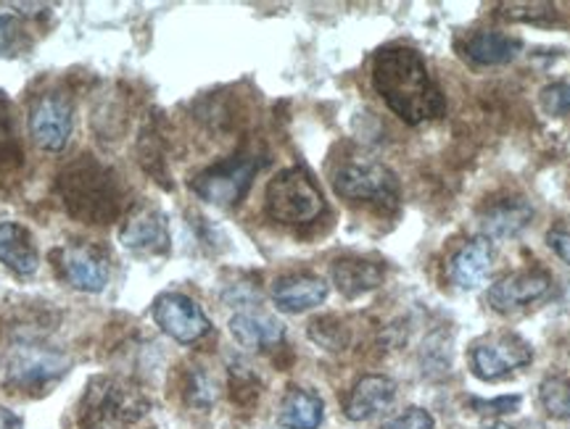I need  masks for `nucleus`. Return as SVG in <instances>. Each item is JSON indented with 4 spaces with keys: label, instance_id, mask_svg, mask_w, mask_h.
Returning <instances> with one entry per match:
<instances>
[{
    "label": "nucleus",
    "instance_id": "f3484780",
    "mask_svg": "<svg viewBox=\"0 0 570 429\" xmlns=\"http://www.w3.org/2000/svg\"><path fill=\"white\" fill-rule=\"evenodd\" d=\"M327 298V285L315 275H288L275 280L273 300L285 313H302L315 309Z\"/></svg>",
    "mask_w": 570,
    "mask_h": 429
},
{
    "label": "nucleus",
    "instance_id": "6ab92c4d",
    "mask_svg": "<svg viewBox=\"0 0 570 429\" xmlns=\"http://www.w3.org/2000/svg\"><path fill=\"white\" fill-rule=\"evenodd\" d=\"M230 332L248 350L273 348L285 338V327L265 311H238L230 319Z\"/></svg>",
    "mask_w": 570,
    "mask_h": 429
},
{
    "label": "nucleus",
    "instance_id": "bb28decb",
    "mask_svg": "<svg viewBox=\"0 0 570 429\" xmlns=\"http://www.w3.org/2000/svg\"><path fill=\"white\" fill-rule=\"evenodd\" d=\"M309 338L325 350H344L348 346V332L336 317H320L309 325Z\"/></svg>",
    "mask_w": 570,
    "mask_h": 429
},
{
    "label": "nucleus",
    "instance_id": "39448f33",
    "mask_svg": "<svg viewBox=\"0 0 570 429\" xmlns=\"http://www.w3.org/2000/svg\"><path fill=\"white\" fill-rule=\"evenodd\" d=\"M267 213L277 225H312L325 213V198L304 169H285L267 184Z\"/></svg>",
    "mask_w": 570,
    "mask_h": 429
},
{
    "label": "nucleus",
    "instance_id": "f8f14e48",
    "mask_svg": "<svg viewBox=\"0 0 570 429\" xmlns=\"http://www.w3.org/2000/svg\"><path fill=\"white\" fill-rule=\"evenodd\" d=\"M552 290V277L544 269H523L504 275L487 292V303L497 313H510L537 303Z\"/></svg>",
    "mask_w": 570,
    "mask_h": 429
},
{
    "label": "nucleus",
    "instance_id": "ddd939ff",
    "mask_svg": "<svg viewBox=\"0 0 570 429\" xmlns=\"http://www.w3.org/2000/svg\"><path fill=\"white\" fill-rule=\"evenodd\" d=\"M119 240L127 250L138 256H161L169 248L167 217L161 211L148 209V206H135L130 213H125Z\"/></svg>",
    "mask_w": 570,
    "mask_h": 429
},
{
    "label": "nucleus",
    "instance_id": "c85d7f7f",
    "mask_svg": "<svg viewBox=\"0 0 570 429\" xmlns=\"http://www.w3.org/2000/svg\"><path fill=\"white\" fill-rule=\"evenodd\" d=\"M433 427H436V421H433L431 413L425 409H417V406H412V409L399 413V417L389 419L381 429H433Z\"/></svg>",
    "mask_w": 570,
    "mask_h": 429
},
{
    "label": "nucleus",
    "instance_id": "aec40b11",
    "mask_svg": "<svg viewBox=\"0 0 570 429\" xmlns=\"http://www.w3.org/2000/svg\"><path fill=\"white\" fill-rule=\"evenodd\" d=\"M333 285H336L341 296L346 298H360L365 292L375 290L377 285L383 282V267L375 261L356 259V256H346V259H338L331 267Z\"/></svg>",
    "mask_w": 570,
    "mask_h": 429
},
{
    "label": "nucleus",
    "instance_id": "473e14b6",
    "mask_svg": "<svg viewBox=\"0 0 570 429\" xmlns=\"http://www.w3.org/2000/svg\"><path fill=\"white\" fill-rule=\"evenodd\" d=\"M0 429H21V419L3 406H0Z\"/></svg>",
    "mask_w": 570,
    "mask_h": 429
},
{
    "label": "nucleus",
    "instance_id": "20e7f679",
    "mask_svg": "<svg viewBox=\"0 0 570 429\" xmlns=\"http://www.w3.org/2000/svg\"><path fill=\"white\" fill-rule=\"evenodd\" d=\"M69 356L40 338H17L6 348L3 369L11 388L35 392L67 375Z\"/></svg>",
    "mask_w": 570,
    "mask_h": 429
},
{
    "label": "nucleus",
    "instance_id": "0eeeda50",
    "mask_svg": "<svg viewBox=\"0 0 570 429\" xmlns=\"http://www.w3.org/2000/svg\"><path fill=\"white\" fill-rule=\"evenodd\" d=\"M256 171H259V161L254 156H233V159H225L204 169L190 182V188L206 203L219 206V209H233L252 188Z\"/></svg>",
    "mask_w": 570,
    "mask_h": 429
},
{
    "label": "nucleus",
    "instance_id": "f03ea898",
    "mask_svg": "<svg viewBox=\"0 0 570 429\" xmlns=\"http://www.w3.org/2000/svg\"><path fill=\"white\" fill-rule=\"evenodd\" d=\"M56 190L69 217L85 225H109L125 213L127 188L122 177L92 156H80L56 177Z\"/></svg>",
    "mask_w": 570,
    "mask_h": 429
},
{
    "label": "nucleus",
    "instance_id": "6e6552de",
    "mask_svg": "<svg viewBox=\"0 0 570 429\" xmlns=\"http://www.w3.org/2000/svg\"><path fill=\"white\" fill-rule=\"evenodd\" d=\"M533 361V348L520 335L502 332L483 338L470 348V369L483 382H497L512 371L529 367Z\"/></svg>",
    "mask_w": 570,
    "mask_h": 429
},
{
    "label": "nucleus",
    "instance_id": "7c9ffc66",
    "mask_svg": "<svg viewBox=\"0 0 570 429\" xmlns=\"http://www.w3.org/2000/svg\"><path fill=\"white\" fill-rule=\"evenodd\" d=\"M547 246H550L554 253L560 256L562 261L570 267V225L562 221V225H554L550 232H547Z\"/></svg>",
    "mask_w": 570,
    "mask_h": 429
},
{
    "label": "nucleus",
    "instance_id": "4468645a",
    "mask_svg": "<svg viewBox=\"0 0 570 429\" xmlns=\"http://www.w3.org/2000/svg\"><path fill=\"white\" fill-rule=\"evenodd\" d=\"M533 209L525 198H499L481 211L479 227L487 240L518 238L531 225Z\"/></svg>",
    "mask_w": 570,
    "mask_h": 429
},
{
    "label": "nucleus",
    "instance_id": "a878e982",
    "mask_svg": "<svg viewBox=\"0 0 570 429\" xmlns=\"http://www.w3.org/2000/svg\"><path fill=\"white\" fill-rule=\"evenodd\" d=\"M502 17L510 21H525V24H558V6L552 3H502Z\"/></svg>",
    "mask_w": 570,
    "mask_h": 429
},
{
    "label": "nucleus",
    "instance_id": "7ed1b4c3",
    "mask_svg": "<svg viewBox=\"0 0 570 429\" xmlns=\"http://www.w3.org/2000/svg\"><path fill=\"white\" fill-rule=\"evenodd\" d=\"M151 411L138 385L117 377H96L80 403V429H132Z\"/></svg>",
    "mask_w": 570,
    "mask_h": 429
},
{
    "label": "nucleus",
    "instance_id": "2f4dec72",
    "mask_svg": "<svg viewBox=\"0 0 570 429\" xmlns=\"http://www.w3.org/2000/svg\"><path fill=\"white\" fill-rule=\"evenodd\" d=\"M473 406L479 413H512L520 409V396H504L494 400H473Z\"/></svg>",
    "mask_w": 570,
    "mask_h": 429
},
{
    "label": "nucleus",
    "instance_id": "c756f323",
    "mask_svg": "<svg viewBox=\"0 0 570 429\" xmlns=\"http://www.w3.org/2000/svg\"><path fill=\"white\" fill-rule=\"evenodd\" d=\"M214 398H217V388H214L209 375H204V371H196V375L190 377L188 400L194 406H212Z\"/></svg>",
    "mask_w": 570,
    "mask_h": 429
},
{
    "label": "nucleus",
    "instance_id": "72a5a7b5",
    "mask_svg": "<svg viewBox=\"0 0 570 429\" xmlns=\"http://www.w3.org/2000/svg\"><path fill=\"white\" fill-rule=\"evenodd\" d=\"M483 429H512V427L502 425V421H491V425H489V427H483Z\"/></svg>",
    "mask_w": 570,
    "mask_h": 429
},
{
    "label": "nucleus",
    "instance_id": "9d476101",
    "mask_svg": "<svg viewBox=\"0 0 570 429\" xmlns=\"http://www.w3.org/2000/svg\"><path fill=\"white\" fill-rule=\"evenodd\" d=\"M75 130V109L63 92H42L30 106V132L35 146L61 153Z\"/></svg>",
    "mask_w": 570,
    "mask_h": 429
},
{
    "label": "nucleus",
    "instance_id": "423d86ee",
    "mask_svg": "<svg viewBox=\"0 0 570 429\" xmlns=\"http://www.w3.org/2000/svg\"><path fill=\"white\" fill-rule=\"evenodd\" d=\"M333 188L352 203H373L381 209L399 206V182L394 171L377 161H346L333 174Z\"/></svg>",
    "mask_w": 570,
    "mask_h": 429
},
{
    "label": "nucleus",
    "instance_id": "b1692460",
    "mask_svg": "<svg viewBox=\"0 0 570 429\" xmlns=\"http://www.w3.org/2000/svg\"><path fill=\"white\" fill-rule=\"evenodd\" d=\"M30 46L24 30V17L17 6H0V56H17Z\"/></svg>",
    "mask_w": 570,
    "mask_h": 429
},
{
    "label": "nucleus",
    "instance_id": "5701e85b",
    "mask_svg": "<svg viewBox=\"0 0 570 429\" xmlns=\"http://www.w3.org/2000/svg\"><path fill=\"white\" fill-rule=\"evenodd\" d=\"M21 163H24V153H21L13 109L9 98L0 92V180H11L21 169Z\"/></svg>",
    "mask_w": 570,
    "mask_h": 429
},
{
    "label": "nucleus",
    "instance_id": "f257e3e1",
    "mask_svg": "<svg viewBox=\"0 0 570 429\" xmlns=\"http://www.w3.org/2000/svg\"><path fill=\"white\" fill-rule=\"evenodd\" d=\"M373 84L389 109L407 124H423L446 111L444 96L415 48L389 46L377 50Z\"/></svg>",
    "mask_w": 570,
    "mask_h": 429
},
{
    "label": "nucleus",
    "instance_id": "4be33fe9",
    "mask_svg": "<svg viewBox=\"0 0 570 429\" xmlns=\"http://www.w3.org/2000/svg\"><path fill=\"white\" fill-rule=\"evenodd\" d=\"M325 406L317 392L304 388H291L285 392L281 411H277V421L285 429H317L323 425Z\"/></svg>",
    "mask_w": 570,
    "mask_h": 429
},
{
    "label": "nucleus",
    "instance_id": "9b49d317",
    "mask_svg": "<svg viewBox=\"0 0 570 429\" xmlns=\"http://www.w3.org/2000/svg\"><path fill=\"white\" fill-rule=\"evenodd\" d=\"M154 319L177 342H198L212 330V321L194 298L183 292H164L154 303Z\"/></svg>",
    "mask_w": 570,
    "mask_h": 429
},
{
    "label": "nucleus",
    "instance_id": "412c9836",
    "mask_svg": "<svg viewBox=\"0 0 570 429\" xmlns=\"http://www.w3.org/2000/svg\"><path fill=\"white\" fill-rule=\"evenodd\" d=\"M523 42L502 32H473L465 42V56L479 67H502L518 59Z\"/></svg>",
    "mask_w": 570,
    "mask_h": 429
},
{
    "label": "nucleus",
    "instance_id": "dca6fc26",
    "mask_svg": "<svg viewBox=\"0 0 570 429\" xmlns=\"http://www.w3.org/2000/svg\"><path fill=\"white\" fill-rule=\"evenodd\" d=\"M494 263V246L487 238L470 240L449 261V277L460 290H475L489 277Z\"/></svg>",
    "mask_w": 570,
    "mask_h": 429
},
{
    "label": "nucleus",
    "instance_id": "cd10ccee",
    "mask_svg": "<svg viewBox=\"0 0 570 429\" xmlns=\"http://www.w3.org/2000/svg\"><path fill=\"white\" fill-rule=\"evenodd\" d=\"M541 103H544L547 113H552V117L570 113V82H558L544 88V92H541Z\"/></svg>",
    "mask_w": 570,
    "mask_h": 429
},
{
    "label": "nucleus",
    "instance_id": "1a4fd4ad",
    "mask_svg": "<svg viewBox=\"0 0 570 429\" xmlns=\"http://www.w3.org/2000/svg\"><path fill=\"white\" fill-rule=\"evenodd\" d=\"M53 263L63 282H69L75 290L101 292L109 285V256L88 242H69V246L53 250Z\"/></svg>",
    "mask_w": 570,
    "mask_h": 429
},
{
    "label": "nucleus",
    "instance_id": "393cba45",
    "mask_svg": "<svg viewBox=\"0 0 570 429\" xmlns=\"http://www.w3.org/2000/svg\"><path fill=\"white\" fill-rule=\"evenodd\" d=\"M539 400L552 419L570 421V377H547L539 388Z\"/></svg>",
    "mask_w": 570,
    "mask_h": 429
},
{
    "label": "nucleus",
    "instance_id": "2eb2a0df",
    "mask_svg": "<svg viewBox=\"0 0 570 429\" xmlns=\"http://www.w3.org/2000/svg\"><path fill=\"white\" fill-rule=\"evenodd\" d=\"M396 400V382L381 375H367L354 385L348 392L344 411L346 419L352 421H365L373 419L375 413L391 409V403Z\"/></svg>",
    "mask_w": 570,
    "mask_h": 429
},
{
    "label": "nucleus",
    "instance_id": "a211bd4d",
    "mask_svg": "<svg viewBox=\"0 0 570 429\" xmlns=\"http://www.w3.org/2000/svg\"><path fill=\"white\" fill-rule=\"evenodd\" d=\"M0 263L21 277H30L40 267V253L27 227L17 221H0Z\"/></svg>",
    "mask_w": 570,
    "mask_h": 429
}]
</instances>
